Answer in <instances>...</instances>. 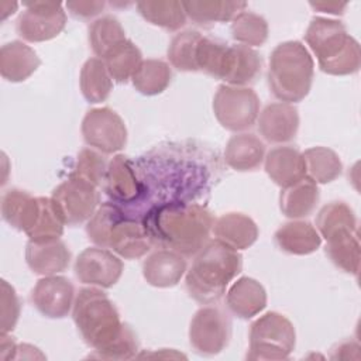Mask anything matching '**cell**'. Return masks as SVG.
Wrapping results in <instances>:
<instances>
[{"instance_id": "obj_1", "label": "cell", "mask_w": 361, "mask_h": 361, "mask_svg": "<svg viewBox=\"0 0 361 361\" xmlns=\"http://www.w3.org/2000/svg\"><path fill=\"white\" fill-rule=\"evenodd\" d=\"M214 219L202 204L168 203L151 213L145 227L154 240L183 257L196 255L207 243Z\"/></svg>"}, {"instance_id": "obj_2", "label": "cell", "mask_w": 361, "mask_h": 361, "mask_svg": "<svg viewBox=\"0 0 361 361\" xmlns=\"http://www.w3.org/2000/svg\"><path fill=\"white\" fill-rule=\"evenodd\" d=\"M241 268L243 257L238 251L217 240H209L186 271V289L196 302L212 305L224 295Z\"/></svg>"}, {"instance_id": "obj_3", "label": "cell", "mask_w": 361, "mask_h": 361, "mask_svg": "<svg viewBox=\"0 0 361 361\" xmlns=\"http://www.w3.org/2000/svg\"><path fill=\"white\" fill-rule=\"evenodd\" d=\"M86 234L89 240L102 248H110L126 259L145 255L152 245L147 227L133 219H127L114 203H103L87 220Z\"/></svg>"}, {"instance_id": "obj_4", "label": "cell", "mask_w": 361, "mask_h": 361, "mask_svg": "<svg viewBox=\"0 0 361 361\" xmlns=\"http://www.w3.org/2000/svg\"><path fill=\"white\" fill-rule=\"evenodd\" d=\"M314 62L307 48L299 41L278 44L269 56L268 86L283 103L302 102L310 92Z\"/></svg>"}, {"instance_id": "obj_5", "label": "cell", "mask_w": 361, "mask_h": 361, "mask_svg": "<svg viewBox=\"0 0 361 361\" xmlns=\"http://www.w3.org/2000/svg\"><path fill=\"white\" fill-rule=\"evenodd\" d=\"M316 230L326 240V254L330 261L341 271L358 275L360 241L353 209L340 200L324 204L317 213Z\"/></svg>"}, {"instance_id": "obj_6", "label": "cell", "mask_w": 361, "mask_h": 361, "mask_svg": "<svg viewBox=\"0 0 361 361\" xmlns=\"http://www.w3.org/2000/svg\"><path fill=\"white\" fill-rule=\"evenodd\" d=\"M72 317L83 341L100 351L113 343L124 329L114 303L99 288H82L75 296Z\"/></svg>"}, {"instance_id": "obj_7", "label": "cell", "mask_w": 361, "mask_h": 361, "mask_svg": "<svg viewBox=\"0 0 361 361\" xmlns=\"http://www.w3.org/2000/svg\"><path fill=\"white\" fill-rule=\"evenodd\" d=\"M296 344V331L288 317L278 312H268L250 327L248 360L274 361L290 355Z\"/></svg>"}, {"instance_id": "obj_8", "label": "cell", "mask_w": 361, "mask_h": 361, "mask_svg": "<svg viewBox=\"0 0 361 361\" xmlns=\"http://www.w3.org/2000/svg\"><path fill=\"white\" fill-rule=\"evenodd\" d=\"M213 113L226 130L245 131L258 118L259 99L251 87L220 85L213 97Z\"/></svg>"}, {"instance_id": "obj_9", "label": "cell", "mask_w": 361, "mask_h": 361, "mask_svg": "<svg viewBox=\"0 0 361 361\" xmlns=\"http://www.w3.org/2000/svg\"><path fill=\"white\" fill-rule=\"evenodd\" d=\"M51 199L65 226H78L94 214L100 195L94 185L69 175L66 180L52 190Z\"/></svg>"}, {"instance_id": "obj_10", "label": "cell", "mask_w": 361, "mask_h": 361, "mask_svg": "<svg viewBox=\"0 0 361 361\" xmlns=\"http://www.w3.org/2000/svg\"><path fill=\"white\" fill-rule=\"evenodd\" d=\"M231 337V320L217 306H203L192 317L189 326V343L202 355L221 353Z\"/></svg>"}, {"instance_id": "obj_11", "label": "cell", "mask_w": 361, "mask_h": 361, "mask_svg": "<svg viewBox=\"0 0 361 361\" xmlns=\"http://www.w3.org/2000/svg\"><path fill=\"white\" fill-rule=\"evenodd\" d=\"M16 23L17 34L28 42H44L58 37L66 25V13L61 3L30 1Z\"/></svg>"}, {"instance_id": "obj_12", "label": "cell", "mask_w": 361, "mask_h": 361, "mask_svg": "<svg viewBox=\"0 0 361 361\" xmlns=\"http://www.w3.org/2000/svg\"><path fill=\"white\" fill-rule=\"evenodd\" d=\"M80 130L85 142L103 154H114L127 144V127L110 107L90 109L82 120Z\"/></svg>"}, {"instance_id": "obj_13", "label": "cell", "mask_w": 361, "mask_h": 361, "mask_svg": "<svg viewBox=\"0 0 361 361\" xmlns=\"http://www.w3.org/2000/svg\"><path fill=\"white\" fill-rule=\"evenodd\" d=\"M305 41L316 55L319 68L334 61L358 41L347 32L345 25L333 18L313 17L305 32Z\"/></svg>"}, {"instance_id": "obj_14", "label": "cell", "mask_w": 361, "mask_h": 361, "mask_svg": "<svg viewBox=\"0 0 361 361\" xmlns=\"http://www.w3.org/2000/svg\"><path fill=\"white\" fill-rule=\"evenodd\" d=\"M73 269L79 282L107 289L118 282L124 265L113 251L102 247H89L78 255Z\"/></svg>"}, {"instance_id": "obj_15", "label": "cell", "mask_w": 361, "mask_h": 361, "mask_svg": "<svg viewBox=\"0 0 361 361\" xmlns=\"http://www.w3.org/2000/svg\"><path fill=\"white\" fill-rule=\"evenodd\" d=\"M31 300L42 316L48 319H62L68 316L73 307L75 288L65 276H44L35 283L31 292Z\"/></svg>"}, {"instance_id": "obj_16", "label": "cell", "mask_w": 361, "mask_h": 361, "mask_svg": "<svg viewBox=\"0 0 361 361\" xmlns=\"http://www.w3.org/2000/svg\"><path fill=\"white\" fill-rule=\"evenodd\" d=\"M258 130L265 141L283 144L292 141L299 130V113L290 103L267 104L258 114Z\"/></svg>"}, {"instance_id": "obj_17", "label": "cell", "mask_w": 361, "mask_h": 361, "mask_svg": "<svg viewBox=\"0 0 361 361\" xmlns=\"http://www.w3.org/2000/svg\"><path fill=\"white\" fill-rule=\"evenodd\" d=\"M25 262L37 275H56L68 269L71 251L61 238L49 241L28 240L25 245Z\"/></svg>"}, {"instance_id": "obj_18", "label": "cell", "mask_w": 361, "mask_h": 361, "mask_svg": "<svg viewBox=\"0 0 361 361\" xmlns=\"http://www.w3.org/2000/svg\"><path fill=\"white\" fill-rule=\"evenodd\" d=\"M185 272L186 261L183 255L173 250H157L142 262V276L155 288L178 285Z\"/></svg>"}, {"instance_id": "obj_19", "label": "cell", "mask_w": 361, "mask_h": 361, "mask_svg": "<svg viewBox=\"0 0 361 361\" xmlns=\"http://www.w3.org/2000/svg\"><path fill=\"white\" fill-rule=\"evenodd\" d=\"M103 180L104 190L116 202L130 203L135 200L142 190V185L137 178L133 164L121 154L116 155L109 162Z\"/></svg>"}, {"instance_id": "obj_20", "label": "cell", "mask_w": 361, "mask_h": 361, "mask_svg": "<svg viewBox=\"0 0 361 361\" xmlns=\"http://www.w3.org/2000/svg\"><path fill=\"white\" fill-rule=\"evenodd\" d=\"M228 310L240 319H251L261 313L267 306V292L254 278L241 276L226 295Z\"/></svg>"}, {"instance_id": "obj_21", "label": "cell", "mask_w": 361, "mask_h": 361, "mask_svg": "<svg viewBox=\"0 0 361 361\" xmlns=\"http://www.w3.org/2000/svg\"><path fill=\"white\" fill-rule=\"evenodd\" d=\"M265 159V172L281 188L290 186L306 176L302 152L293 147H275Z\"/></svg>"}, {"instance_id": "obj_22", "label": "cell", "mask_w": 361, "mask_h": 361, "mask_svg": "<svg viewBox=\"0 0 361 361\" xmlns=\"http://www.w3.org/2000/svg\"><path fill=\"white\" fill-rule=\"evenodd\" d=\"M213 234L217 241L240 251L251 247L258 238V226L243 213H226L214 220Z\"/></svg>"}, {"instance_id": "obj_23", "label": "cell", "mask_w": 361, "mask_h": 361, "mask_svg": "<svg viewBox=\"0 0 361 361\" xmlns=\"http://www.w3.org/2000/svg\"><path fill=\"white\" fill-rule=\"evenodd\" d=\"M39 65L37 52L23 41H11L0 48V73L8 82H24Z\"/></svg>"}, {"instance_id": "obj_24", "label": "cell", "mask_w": 361, "mask_h": 361, "mask_svg": "<svg viewBox=\"0 0 361 361\" xmlns=\"http://www.w3.org/2000/svg\"><path fill=\"white\" fill-rule=\"evenodd\" d=\"M276 245L292 255H309L319 250L322 237L314 226L305 220H292L275 231Z\"/></svg>"}, {"instance_id": "obj_25", "label": "cell", "mask_w": 361, "mask_h": 361, "mask_svg": "<svg viewBox=\"0 0 361 361\" xmlns=\"http://www.w3.org/2000/svg\"><path fill=\"white\" fill-rule=\"evenodd\" d=\"M317 183L305 176L296 183L282 188L279 195V207L283 216L298 220L307 217L313 213L319 203Z\"/></svg>"}, {"instance_id": "obj_26", "label": "cell", "mask_w": 361, "mask_h": 361, "mask_svg": "<svg viewBox=\"0 0 361 361\" xmlns=\"http://www.w3.org/2000/svg\"><path fill=\"white\" fill-rule=\"evenodd\" d=\"M265 158V145L254 134L240 133L233 135L224 149L226 164L238 171L247 172L257 169Z\"/></svg>"}, {"instance_id": "obj_27", "label": "cell", "mask_w": 361, "mask_h": 361, "mask_svg": "<svg viewBox=\"0 0 361 361\" xmlns=\"http://www.w3.org/2000/svg\"><path fill=\"white\" fill-rule=\"evenodd\" d=\"M262 59L259 54L241 44L228 45V56L223 80L231 86H245L261 75Z\"/></svg>"}, {"instance_id": "obj_28", "label": "cell", "mask_w": 361, "mask_h": 361, "mask_svg": "<svg viewBox=\"0 0 361 361\" xmlns=\"http://www.w3.org/2000/svg\"><path fill=\"white\" fill-rule=\"evenodd\" d=\"M39 197L31 196L21 189H8L1 197L3 220L11 227L27 233L38 214Z\"/></svg>"}, {"instance_id": "obj_29", "label": "cell", "mask_w": 361, "mask_h": 361, "mask_svg": "<svg viewBox=\"0 0 361 361\" xmlns=\"http://www.w3.org/2000/svg\"><path fill=\"white\" fill-rule=\"evenodd\" d=\"M186 16L200 25L224 23L233 20L247 7L245 1L220 0H190L182 1Z\"/></svg>"}, {"instance_id": "obj_30", "label": "cell", "mask_w": 361, "mask_h": 361, "mask_svg": "<svg viewBox=\"0 0 361 361\" xmlns=\"http://www.w3.org/2000/svg\"><path fill=\"white\" fill-rule=\"evenodd\" d=\"M79 85L83 97L89 103L96 104L104 102L113 89L111 76L104 61L100 58H89L82 66Z\"/></svg>"}, {"instance_id": "obj_31", "label": "cell", "mask_w": 361, "mask_h": 361, "mask_svg": "<svg viewBox=\"0 0 361 361\" xmlns=\"http://www.w3.org/2000/svg\"><path fill=\"white\" fill-rule=\"evenodd\" d=\"M87 39L93 54L104 59L127 38L121 23L116 17L103 16L89 25Z\"/></svg>"}, {"instance_id": "obj_32", "label": "cell", "mask_w": 361, "mask_h": 361, "mask_svg": "<svg viewBox=\"0 0 361 361\" xmlns=\"http://www.w3.org/2000/svg\"><path fill=\"white\" fill-rule=\"evenodd\" d=\"M306 176L316 183H329L336 180L343 171L340 157L327 147H312L303 154Z\"/></svg>"}, {"instance_id": "obj_33", "label": "cell", "mask_w": 361, "mask_h": 361, "mask_svg": "<svg viewBox=\"0 0 361 361\" xmlns=\"http://www.w3.org/2000/svg\"><path fill=\"white\" fill-rule=\"evenodd\" d=\"M137 10L144 20L168 31H176L186 23V13L182 1L158 0L138 1Z\"/></svg>"}, {"instance_id": "obj_34", "label": "cell", "mask_w": 361, "mask_h": 361, "mask_svg": "<svg viewBox=\"0 0 361 361\" xmlns=\"http://www.w3.org/2000/svg\"><path fill=\"white\" fill-rule=\"evenodd\" d=\"M171 78L172 72L166 62L161 59H145L131 78V82L141 94L155 96L169 86Z\"/></svg>"}, {"instance_id": "obj_35", "label": "cell", "mask_w": 361, "mask_h": 361, "mask_svg": "<svg viewBox=\"0 0 361 361\" xmlns=\"http://www.w3.org/2000/svg\"><path fill=\"white\" fill-rule=\"evenodd\" d=\"M103 61L111 79L118 83H126L134 76L144 59L140 48L131 39H126Z\"/></svg>"}, {"instance_id": "obj_36", "label": "cell", "mask_w": 361, "mask_h": 361, "mask_svg": "<svg viewBox=\"0 0 361 361\" xmlns=\"http://www.w3.org/2000/svg\"><path fill=\"white\" fill-rule=\"evenodd\" d=\"M203 35L195 30L178 32L168 47V59L171 65L182 72H196L197 47Z\"/></svg>"}, {"instance_id": "obj_37", "label": "cell", "mask_w": 361, "mask_h": 361, "mask_svg": "<svg viewBox=\"0 0 361 361\" xmlns=\"http://www.w3.org/2000/svg\"><path fill=\"white\" fill-rule=\"evenodd\" d=\"M65 223L51 197H39V209L32 227L25 233L31 241H49L61 238Z\"/></svg>"}, {"instance_id": "obj_38", "label": "cell", "mask_w": 361, "mask_h": 361, "mask_svg": "<svg viewBox=\"0 0 361 361\" xmlns=\"http://www.w3.org/2000/svg\"><path fill=\"white\" fill-rule=\"evenodd\" d=\"M231 37L245 47H261L268 38L267 20L252 11H241L233 18Z\"/></svg>"}, {"instance_id": "obj_39", "label": "cell", "mask_w": 361, "mask_h": 361, "mask_svg": "<svg viewBox=\"0 0 361 361\" xmlns=\"http://www.w3.org/2000/svg\"><path fill=\"white\" fill-rule=\"evenodd\" d=\"M228 56V45L212 39L207 37H202L197 47V71H203L204 73L213 76L214 79L223 80L226 63Z\"/></svg>"}, {"instance_id": "obj_40", "label": "cell", "mask_w": 361, "mask_h": 361, "mask_svg": "<svg viewBox=\"0 0 361 361\" xmlns=\"http://www.w3.org/2000/svg\"><path fill=\"white\" fill-rule=\"evenodd\" d=\"M106 169H107V165L100 152L92 148H83L76 158L71 176H76L83 180H87L89 183L97 188L104 179Z\"/></svg>"}, {"instance_id": "obj_41", "label": "cell", "mask_w": 361, "mask_h": 361, "mask_svg": "<svg viewBox=\"0 0 361 361\" xmlns=\"http://www.w3.org/2000/svg\"><path fill=\"white\" fill-rule=\"evenodd\" d=\"M137 351H138L137 334L128 324H124L123 331L113 343H110L106 348L100 351H93L90 357L103 358V360H130L133 357H137Z\"/></svg>"}, {"instance_id": "obj_42", "label": "cell", "mask_w": 361, "mask_h": 361, "mask_svg": "<svg viewBox=\"0 0 361 361\" xmlns=\"http://www.w3.org/2000/svg\"><path fill=\"white\" fill-rule=\"evenodd\" d=\"M0 306H1V333H10L14 330L18 316H20V300L14 290V288L7 282L1 281V295H0Z\"/></svg>"}, {"instance_id": "obj_43", "label": "cell", "mask_w": 361, "mask_h": 361, "mask_svg": "<svg viewBox=\"0 0 361 361\" xmlns=\"http://www.w3.org/2000/svg\"><path fill=\"white\" fill-rule=\"evenodd\" d=\"M65 6L73 17L87 20L100 14L106 7V3L104 1H66Z\"/></svg>"}, {"instance_id": "obj_44", "label": "cell", "mask_w": 361, "mask_h": 361, "mask_svg": "<svg viewBox=\"0 0 361 361\" xmlns=\"http://www.w3.org/2000/svg\"><path fill=\"white\" fill-rule=\"evenodd\" d=\"M309 4L320 13H327L333 16H341L347 7V3L340 1H309Z\"/></svg>"}, {"instance_id": "obj_45", "label": "cell", "mask_w": 361, "mask_h": 361, "mask_svg": "<svg viewBox=\"0 0 361 361\" xmlns=\"http://www.w3.org/2000/svg\"><path fill=\"white\" fill-rule=\"evenodd\" d=\"M17 344L8 333H0V358L1 360H14Z\"/></svg>"}]
</instances>
